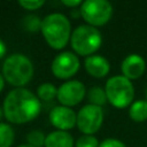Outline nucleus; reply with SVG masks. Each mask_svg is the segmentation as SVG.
Instances as JSON below:
<instances>
[{"label": "nucleus", "mask_w": 147, "mask_h": 147, "mask_svg": "<svg viewBox=\"0 0 147 147\" xmlns=\"http://www.w3.org/2000/svg\"><path fill=\"white\" fill-rule=\"evenodd\" d=\"M40 108L38 96L24 87L10 91L3 101L5 117L14 124L31 122L39 115Z\"/></svg>", "instance_id": "obj_1"}, {"label": "nucleus", "mask_w": 147, "mask_h": 147, "mask_svg": "<svg viewBox=\"0 0 147 147\" xmlns=\"http://www.w3.org/2000/svg\"><path fill=\"white\" fill-rule=\"evenodd\" d=\"M41 33L52 48L62 49L71 38V25L67 16L60 13H53L42 20Z\"/></svg>", "instance_id": "obj_2"}, {"label": "nucleus", "mask_w": 147, "mask_h": 147, "mask_svg": "<svg viewBox=\"0 0 147 147\" xmlns=\"http://www.w3.org/2000/svg\"><path fill=\"white\" fill-rule=\"evenodd\" d=\"M2 76L10 85L22 87L32 79L33 64L23 54L9 55L3 62Z\"/></svg>", "instance_id": "obj_3"}, {"label": "nucleus", "mask_w": 147, "mask_h": 147, "mask_svg": "<svg viewBox=\"0 0 147 147\" xmlns=\"http://www.w3.org/2000/svg\"><path fill=\"white\" fill-rule=\"evenodd\" d=\"M70 42L72 49L78 55L91 56L100 48L102 44V37L96 28L86 24L80 25L74 30V32L71 33Z\"/></svg>", "instance_id": "obj_4"}, {"label": "nucleus", "mask_w": 147, "mask_h": 147, "mask_svg": "<svg viewBox=\"0 0 147 147\" xmlns=\"http://www.w3.org/2000/svg\"><path fill=\"white\" fill-rule=\"evenodd\" d=\"M107 100L116 108H125L133 101L134 87L130 79L122 76H114L106 83Z\"/></svg>", "instance_id": "obj_5"}, {"label": "nucleus", "mask_w": 147, "mask_h": 147, "mask_svg": "<svg viewBox=\"0 0 147 147\" xmlns=\"http://www.w3.org/2000/svg\"><path fill=\"white\" fill-rule=\"evenodd\" d=\"M80 15L91 26L105 25L113 15V6L106 0H86L80 5Z\"/></svg>", "instance_id": "obj_6"}, {"label": "nucleus", "mask_w": 147, "mask_h": 147, "mask_svg": "<svg viewBox=\"0 0 147 147\" xmlns=\"http://www.w3.org/2000/svg\"><path fill=\"white\" fill-rule=\"evenodd\" d=\"M103 122V110L99 106L86 105L77 114L78 129L88 136L98 132Z\"/></svg>", "instance_id": "obj_7"}, {"label": "nucleus", "mask_w": 147, "mask_h": 147, "mask_svg": "<svg viewBox=\"0 0 147 147\" xmlns=\"http://www.w3.org/2000/svg\"><path fill=\"white\" fill-rule=\"evenodd\" d=\"M79 67L80 63L77 55H75L71 52H63L55 56V59L52 62L51 69L56 78L68 79L77 74Z\"/></svg>", "instance_id": "obj_8"}, {"label": "nucleus", "mask_w": 147, "mask_h": 147, "mask_svg": "<svg viewBox=\"0 0 147 147\" xmlns=\"http://www.w3.org/2000/svg\"><path fill=\"white\" fill-rule=\"evenodd\" d=\"M86 90L82 82L79 80H69L63 83L57 88V100L62 106L72 107L78 105L85 96Z\"/></svg>", "instance_id": "obj_9"}, {"label": "nucleus", "mask_w": 147, "mask_h": 147, "mask_svg": "<svg viewBox=\"0 0 147 147\" xmlns=\"http://www.w3.org/2000/svg\"><path fill=\"white\" fill-rule=\"evenodd\" d=\"M49 122L60 131H68L77 125V114L69 107L57 106L51 110Z\"/></svg>", "instance_id": "obj_10"}, {"label": "nucleus", "mask_w": 147, "mask_h": 147, "mask_svg": "<svg viewBox=\"0 0 147 147\" xmlns=\"http://www.w3.org/2000/svg\"><path fill=\"white\" fill-rule=\"evenodd\" d=\"M146 69L145 60L138 54H130L127 55L121 65L122 74L127 79H137L141 77Z\"/></svg>", "instance_id": "obj_11"}, {"label": "nucleus", "mask_w": 147, "mask_h": 147, "mask_svg": "<svg viewBox=\"0 0 147 147\" xmlns=\"http://www.w3.org/2000/svg\"><path fill=\"white\" fill-rule=\"evenodd\" d=\"M85 69L88 75L95 78H102L108 75L110 64L108 60L100 55H91L85 59Z\"/></svg>", "instance_id": "obj_12"}, {"label": "nucleus", "mask_w": 147, "mask_h": 147, "mask_svg": "<svg viewBox=\"0 0 147 147\" xmlns=\"http://www.w3.org/2000/svg\"><path fill=\"white\" fill-rule=\"evenodd\" d=\"M45 147H74V139L67 131H53L46 136Z\"/></svg>", "instance_id": "obj_13"}, {"label": "nucleus", "mask_w": 147, "mask_h": 147, "mask_svg": "<svg viewBox=\"0 0 147 147\" xmlns=\"http://www.w3.org/2000/svg\"><path fill=\"white\" fill-rule=\"evenodd\" d=\"M129 115L134 122H145L147 119V101L138 100L133 102L130 107Z\"/></svg>", "instance_id": "obj_14"}, {"label": "nucleus", "mask_w": 147, "mask_h": 147, "mask_svg": "<svg viewBox=\"0 0 147 147\" xmlns=\"http://www.w3.org/2000/svg\"><path fill=\"white\" fill-rule=\"evenodd\" d=\"M14 138L13 127L7 123H0V147H11Z\"/></svg>", "instance_id": "obj_15"}, {"label": "nucleus", "mask_w": 147, "mask_h": 147, "mask_svg": "<svg viewBox=\"0 0 147 147\" xmlns=\"http://www.w3.org/2000/svg\"><path fill=\"white\" fill-rule=\"evenodd\" d=\"M37 96L39 100L51 101L55 96H57V88L49 83L41 84L37 90Z\"/></svg>", "instance_id": "obj_16"}, {"label": "nucleus", "mask_w": 147, "mask_h": 147, "mask_svg": "<svg viewBox=\"0 0 147 147\" xmlns=\"http://www.w3.org/2000/svg\"><path fill=\"white\" fill-rule=\"evenodd\" d=\"M88 100H90L91 105L99 106V107H101L102 105L106 103V101H108L106 91L101 87H92L88 91Z\"/></svg>", "instance_id": "obj_17"}, {"label": "nucleus", "mask_w": 147, "mask_h": 147, "mask_svg": "<svg viewBox=\"0 0 147 147\" xmlns=\"http://www.w3.org/2000/svg\"><path fill=\"white\" fill-rule=\"evenodd\" d=\"M41 22L38 16L28 15L23 18V28L29 32H37L41 30Z\"/></svg>", "instance_id": "obj_18"}, {"label": "nucleus", "mask_w": 147, "mask_h": 147, "mask_svg": "<svg viewBox=\"0 0 147 147\" xmlns=\"http://www.w3.org/2000/svg\"><path fill=\"white\" fill-rule=\"evenodd\" d=\"M26 140H28V144L31 145L32 147H42V146H45L46 136L41 131L34 130L28 134Z\"/></svg>", "instance_id": "obj_19"}, {"label": "nucleus", "mask_w": 147, "mask_h": 147, "mask_svg": "<svg viewBox=\"0 0 147 147\" xmlns=\"http://www.w3.org/2000/svg\"><path fill=\"white\" fill-rule=\"evenodd\" d=\"M99 141L94 136H82L76 141V147H99Z\"/></svg>", "instance_id": "obj_20"}, {"label": "nucleus", "mask_w": 147, "mask_h": 147, "mask_svg": "<svg viewBox=\"0 0 147 147\" xmlns=\"http://www.w3.org/2000/svg\"><path fill=\"white\" fill-rule=\"evenodd\" d=\"M44 3L45 1L42 0H20L18 1V5L26 10H36L40 8Z\"/></svg>", "instance_id": "obj_21"}, {"label": "nucleus", "mask_w": 147, "mask_h": 147, "mask_svg": "<svg viewBox=\"0 0 147 147\" xmlns=\"http://www.w3.org/2000/svg\"><path fill=\"white\" fill-rule=\"evenodd\" d=\"M99 147H126V146H125L121 140L110 138V139L103 140V141L99 145Z\"/></svg>", "instance_id": "obj_22"}, {"label": "nucleus", "mask_w": 147, "mask_h": 147, "mask_svg": "<svg viewBox=\"0 0 147 147\" xmlns=\"http://www.w3.org/2000/svg\"><path fill=\"white\" fill-rule=\"evenodd\" d=\"M61 2H62V5H64V6L69 7V8H75V7H77V6L83 3L80 0H62Z\"/></svg>", "instance_id": "obj_23"}, {"label": "nucleus", "mask_w": 147, "mask_h": 147, "mask_svg": "<svg viewBox=\"0 0 147 147\" xmlns=\"http://www.w3.org/2000/svg\"><path fill=\"white\" fill-rule=\"evenodd\" d=\"M6 54V45L5 42L2 41V39L0 38V59H2Z\"/></svg>", "instance_id": "obj_24"}, {"label": "nucleus", "mask_w": 147, "mask_h": 147, "mask_svg": "<svg viewBox=\"0 0 147 147\" xmlns=\"http://www.w3.org/2000/svg\"><path fill=\"white\" fill-rule=\"evenodd\" d=\"M3 86H5V78H3V76L0 74V92L3 90Z\"/></svg>", "instance_id": "obj_25"}, {"label": "nucleus", "mask_w": 147, "mask_h": 147, "mask_svg": "<svg viewBox=\"0 0 147 147\" xmlns=\"http://www.w3.org/2000/svg\"><path fill=\"white\" fill-rule=\"evenodd\" d=\"M3 115H5L3 114V108H0V121H1V118H2Z\"/></svg>", "instance_id": "obj_26"}, {"label": "nucleus", "mask_w": 147, "mask_h": 147, "mask_svg": "<svg viewBox=\"0 0 147 147\" xmlns=\"http://www.w3.org/2000/svg\"><path fill=\"white\" fill-rule=\"evenodd\" d=\"M18 147H32L31 145H29V144H24V145H20Z\"/></svg>", "instance_id": "obj_27"}, {"label": "nucleus", "mask_w": 147, "mask_h": 147, "mask_svg": "<svg viewBox=\"0 0 147 147\" xmlns=\"http://www.w3.org/2000/svg\"><path fill=\"white\" fill-rule=\"evenodd\" d=\"M146 101H147V87H146Z\"/></svg>", "instance_id": "obj_28"}]
</instances>
